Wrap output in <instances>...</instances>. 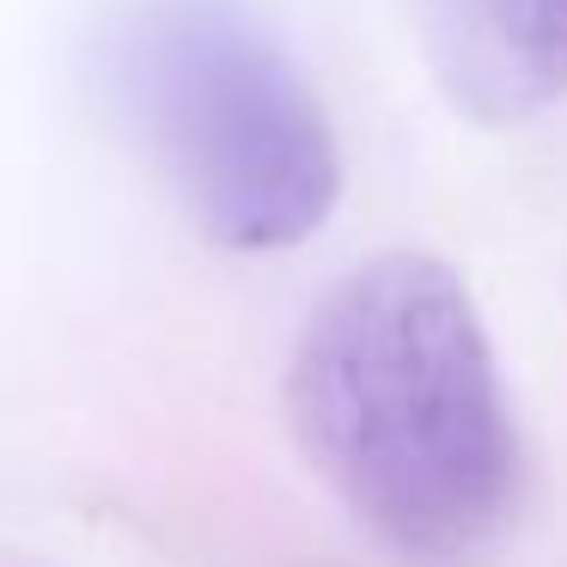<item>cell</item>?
Returning <instances> with one entry per match:
<instances>
[{"instance_id":"cell-1","label":"cell","mask_w":567,"mask_h":567,"mask_svg":"<svg viewBox=\"0 0 567 567\" xmlns=\"http://www.w3.org/2000/svg\"><path fill=\"white\" fill-rule=\"evenodd\" d=\"M287 427L323 488L409 561H457L506 525L518 427L452 262L384 250L311 306L287 354Z\"/></svg>"},{"instance_id":"cell-2","label":"cell","mask_w":567,"mask_h":567,"mask_svg":"<svg viewBox=\"0 0 567 567\" xmlns=\"http://www.w3.org/2000/svg\"><path fill=\"white\" fill-rule=\"evenodd\" d=\"M92 74L208 245L293 250L342 202V147L250 0H111Z\"/></svg>"},{"instance_id":"cell-3","label":"cell","mask_w":567,"mask_h":567,"mask_svg":"<svg viewBox=\"0 0 567 567\" xmlns=\"http://www.w3.org/2000/svg\"><path fill=\"white\" fill-rule=\"evenodd\" d=\"M445 104L513 128L567 99V0H409Z\"/></svg>"}]
</instances>
